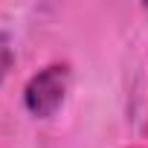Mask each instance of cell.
Instances as JSON below:
<instances>
[{"label": "cell", "mask_w": 148, "mask_h": 148, "mask_svg": "<svg viewBox=\"0 0 148 148\" xmlns=\"http://www.w3.org/2000/svg\"><path fill=\"white\" fill-rule=\"evenodd\" d=\"M67 90H70V67L67 64H47L44 70H38L35 76L26 82L23 105H26V110L32 116L49 119L64 105Z\"/></svg>", "instance_id": "1"}, {"label": "cell", "mask_w": 148, "mask_h": 148, "mask_svg": "<svg viewBox=\"0 0 148 148\" xmlns=\"http://www.w3.org/2000/svg\"><path fill=\"white\" fill-rule=\"evenodd\" d=\"M145 9H148V6H145Z\"/></svg>", "instance_id": "3"}, {"label": "cell", "mask_w": 148, "mask_h": 148, "mask_svg": "<svg viewBox=\"0 0 148 148\" xmlns=\"http://www.w3.org/2000/svg\"><path fill=\"white\" fill-rule=\"evenodd\" d=\"M15 64V49H12V41L6 32H0V84H3V79L9 76V70Z\"/></svg>", "instance_id": "2"}]
</instances>
